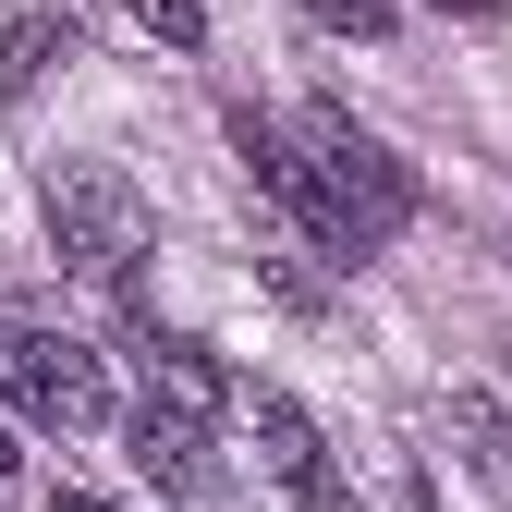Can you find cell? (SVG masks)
Returning <instances> with one entry per match:
<instances>
[{"instance_id": "obj_1", "label": "cell", "mask_w": 512, "mask_h": 512, "mask_svg": "<svg viewBox=\"0 0 512 512\" xmlns=\"http://www.w3.org/2000/svg\"><path fill=\"white\" fill-rule=\"evenodd\" d=\"M293 159H305V208L293 220L330 244V256H378V244L415 220V171L378 147L354 110H305V147Z\"/></svg>"}, {"instance_id": "obj_2", "label": "cell", "mask_w": 512, "mask_h": 512, "mask_svg": "<svg viewBox=\"0 0 512 512\" xmlns=\"http://www.w3.org/2000/svg\"><path fill=\"white\" fill-rule=\"evenodd\" d=\"M49 244H61V269H74V281L135 293L159 220H147V196H135L110 159H49Z\"/></svg>"}, {"instance_id": "obj_3", "label": "cell", "mask_w": 512, "mask_h": 512, "mask_svg": "<svg viewBox=\"0 0 512 512\" xmlns=\"http://www.w3.org/2000/svg\"><path fill=\"white\" fill-rule=\"evenodd\" d=\"M0 378H13L25 415H49V427H110V378H98V354H86L74 330H49L37 305H0Z\"/></svg>"}, {"instance_id": "obj_4", "label": "cell", "mask_w": 512, "mask_h": 512, "mask_svg": "<svg viewBox=\"0 0 512 512\" xmlns=\"http://www.w3.org/2000/svg\"><path fill=\"white\" fill-rule=\"evenodd\" d=\"M256 452H269V476H281L305 512H354V488H342V464H330V439H317V415H305L293 391H256Z\"/></svg>"}, {"instance_id": "obj_5", "label": "cell", "mask_w": 512, "mask_h": 512, "mask_svg": "<svg viewBox=\"0 0 512 512\" xmlns=\"http://www.w3.org/2000/svg\"><path fill=\"white\" fill-rule=\"evenodd\" d=\"M135 354H147V403L159 415H183V427H208L220 403H232V378L196 354V342H171V330H135Z\"/></svg>"}, {"instance_id": "obj_6", "label": "cell", "mask_w": 512, "mask_h": 512, "mask_svg": "<svg viewBox=\"0 0 512 512\" xmlns=\"http://www.w3.org/2000/svg\"><path fill=\"white\" fill-rule=\"evenodd\" d=\"M135 464H147L171 500H208V488H220V464H208V427H183V415H159V403L135 415Z\"/></svg>"}, {"instance_id": "obj_7", "label": "cell", "mask_w": 512, "mask_h": 512, "mask_svg": "<svg viewBox=\"0 0 512 512\" xmlns=\"http://www.w3.org/2000/svg\"><path fill=\"white\" fill-rule=\"evenodd\" d=\"M452 439H464V464H476V476L512 500V415H500L488 391H452Z\"/></svg>"}, {"instance_id": "obj_8", "label": "cell", "mask_w": 512, "mask_h": 512, "mask_svg": "<svg viewBox=\"0 0 512 512\" xmlns=\"http://www.w3.org/2000/svg\"><path fill=\"white\" fill-rule=\"evenodd\" d=\"M49 49H74V37H61V25H49V13H25V25H13V37H0V98H25V86H37V74H49Z\"/></svg>"}, {"instance_id": "obj_9", "label": "cell", "mask_w": 512, "mask_h": 512, "mask_svg": "<svg viewBox=\"0 0 512 512\" xmlns=\"http://www.w3.org/2000/svg\"><path fill=\"white\" fill-rule=\"evenodd\" d=\"M122 13H135L159 49H208V0H122Z\"/></svg>"}, {"instance_id": "obj_10", "label": "cell", "mask_w": 512, "mask_h": 512, "mask_svg": "<svg viewBox=\"0 0 512 512\" xmlns=\"http://www.w3.org/2000/svg\"><path fill=\"white\" fill-rule=\"evenodd\" d=\"M293 13H317L330 37H391V25H403V0H293Z\"/></svg>"}, {"instance_id": "obj_11", "label": "cell", "mask_w": 512, "mask_h": 512, "mask_svg": "<svg viewBox=\"0 0 512 512\" xmlns=\"http://www.w3.org/2000/svg\"><path fill=\"white\" fill-rule=\"evenodd\" d=\"M427 13H452V25H488V13H500V0H427Z\"/></svg>"}, {"instance_id": "obj_12", "label": "cell", "mask_w": 512, "mask_h": 512, "mask_svg": "<svg viewBox=\"0 0 512 512\" xmlns=\"http://www.w3.org/2000/svg\"><path fill=\"white\" fill-rule=\"evenodd\" d=\"M49 512H110V500H86V488H61V500H49Z\"/></svg>"}, {"instance_id": "obj_13", "label": "cell", "mask_w": 512, "mask_h": 512, "mask_svg": "<svg viewBox=\"0 0 512 512\" xmlns=\"http://www.w3.org/2000/svg\"><path fill=\"white\" fill-rule=\"evenodd\" d=\"M13 464H25V452H13V427H0V476H13Z\"/></svg>"}]
</instances>
